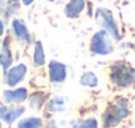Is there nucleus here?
Instances as JSON below:
<instances>
[{"label": "nucleus", "instance_id": "f257e3e1", "mask_svg": "<svg viewBox=\"0 0 135 128\" xmlns=\"http://www.w3.org/2000/svg\"><path fill=\"white\" fill-rule=\"evenodd\" d=\"M107 77L115 87L128 89L135 85V68H132L124 59H118L109 66Z\"/></svg>", "mask_w": 135, "mask_h": 128}, {"label": "nucleus", "instance_id": "20e7f679", "mask_svg": "<svg viewBox=\"0 0 135 128\" xmlns=\"http://www.w3.org/2000/svg\"><path fill=\"white\" fill-rule=\"evenodd\" d=\"M95 21L98 23V25L101 27V29H105L106 32H109L111 34V37L114 38V41H120L122 40V33L120 29L114 19V13L105 7H98L95 9Z\"/></svg>", "mask_w": 135, "mask_h": 128}, {"label": "nucleus", "instance_id": "7ed1b4c3", "mask_svg": "<svg viewBox=\"0 0 135 128\" xmlns=\"http://www.w3.org/2000/svg\"><path fill=\"white\" fill-rule=\"evenodd\" d=\"M114 38L105 29L97 30L89 41V52L93 55H110L111 53H114Z\"/></svg>", "mask_w": 135, "mask_h": 128}, {"label": "nucleus", "instance_id": "ddd939ff", "mask_svg": "<svg viewBox=\"0 0 135 128\" xmlns=\"http://www.w3.org/2000/svg\"><path fill=\"white\" fill-rule=\"evenodd\" d=\"M21 8V0H6V6L3 9V20L7 21L19 13Z\"/></svg>", "mask_w": 135, "mask_h": 128}, {"label": "nucleus", "instance_id": "dca6fc26", "mask_svg": "<svg viewBox=\"0 0 135 128\" xmlns=\"http://www.w3.org/2000/svg\"><path fill=\"white\" fill-rule=\"evenodd\" d=\"M80 83L84 87L94 89V87L98 86V77H97V74L94 71H85L80 77Z\"/></svg>", "mask_w": 135, "mask_h": 128}, {"label": "nucleus", "instance_id": "1a4fd4ad", "mask_svg": "<svg viewBox=\"0 0 135 128\" xmlns=\"http://www.w3.org/2000/svg\"><path fill=\"white\" fill-rule=\"evenodd\" d=\"M11 41L12 36L7 34L3 41H2V48H0V66H2L3 71L6 73L13 63V54L11 49Z\"/></svg>", "mask_w": 135, "mask_h": 128}, {"label": "nucleus", "instance_id": "0eeeda50", "mask_svg": "<svg viewBox=\"0 0 135 128\" xmlns=\"http://www.w3.org/2000/svg\"><path fill=\"white\" fill-rule=\"evenodd\" d=\"M27 73H28V68L25 63H19V65L11 66L4 73V82L8 87L13 89L25 79Z\"/></svg>", "mask_w": 135, "mask_h": 128}, {"label": "nucleus", "instance_id": "f03ea898", "mask_svg": "<svg viewBox=\"0 0 135 128\" xmlns=\"http://www.w3.org/2000/svg\"><path fill=\"white\" fill-rule=\"evenodd\" d=\"M130 114V104L124 96H117L109 103L102 114V124L105 128H115Z\"/></svg>", "mask_w": 135, "mask_h": 128}, {"label": "nucleus", "instance_id": "6e6552de", "mask_svg": "<svg viewBox=\"0 0 135 128\" xmlns=\"http://www.w3.org/2000/svg\"><path fill=\"white\" fill-rule=\"evenodd\" d=\"M25 112V107L20 106V104H3L0 106V120L3 123H6L7 125L13 124Z\"/></svg>", "mask_w": 135, "mask_h": 128}, {"label": "nucleus", "instance_id": "9b49d317", "mask_svg": "<svg viewBox=\"0 0 135 128\" xmlns=\"http://www.w3.org/2000/svg\"><path fill=\"white\" fill-rule=\"evenodd\" d=\"M88 6L86 0H69L64 7V15L69 20H77Z\"/></svg>", "mask_w": 135, "mask_h": 128}, {"label": "nucleus", "instance_id": "4be33fe9", "mask_svg": "<svg viewBox=\"0 0 135 128\" xmlns=\"http://www.w3.org/2000/svg\"><path fill=\"white\" fill-rule=\"evenodd\" d=\"M6 6V0H0V9H4Z\"/></svg>", "mask_w": 135, "mask_h": 128}, {"label": "nucleus", "instance_id": "aec40b11", "mask_svg": "<svg viewBox=\"0 0 135 128\" xmlns=\"http://www.w3.org/2000/svg\"><path fill=\"white\" fill-rule=\"evenodd\" d=\"M45 128H57V124H56L54 120H49L48 124L45 125Z\"/></svg>", "mask_w": 135, "mask_h": 128}, {"label": "nucleus", "instance_id": "6ab92c4d", "mask_svg": "<svg viewBox=\"0 0 135 128\" xmlns=\"http://www.w3.org/2000/svg\"><path fill=\"white\" fill-rule=\"evenodd\" d=\"M4 30H6V21L0 19V38L4 36Z\"/></svg>", "mask_w": 135, "mask_h": 128}, {"label": "nucleus", "instance_id": "f8f14e48", "mask_svg": "<svg viewBox=\"0 0 135 128\" xmlns=\"http://www.w3.org/2000/svg\"><path fill=\"white\" fill-rule=\"evenodd\" d=\"M32 61H33V65L36 68H42L46 62V57H45V50H44V46H42V42L36 40L33 42V57H32Z\"/></svg>", "mask_w": 135, "mask_h": 128}, {"label": "nucleus", "instance_id": "423d86ee", "mask_svg": "<svg viewBox=\"0 0 135 128\" xmlns=\"http://www.w3.org/2000/svg\"><path fill=\"white\" fill-rule=\"evenodd\" d=\"M48 75L53 85H61L68 77V66L64 62L57 59H50L48 63Z\"/></svg>", "mask_w": 135, "mask_h": 128}, {"label": "nucleus", "instance_id": "f3484780", "mask_svg": "<svg viewBox=\"0 0 135 128\" xmlns=\"http://www.w3.org/2000/svg\"><path fill=\"white\" fill-rule=\"evenodd\" d=\"M17 128H42V119L38 116H29L19 120Z\"/></svg>", "mask_w": 135, "mask_h": 128}, {"label": "nucleus", "instance_id": "b1692460", "mask_svg": "<svg viewBox=\"0 0 135 128\" xmlns=\"http://www.w3.org/2000/svg\"><path fill=\"white\" fill-rule=\"evenodd\" d=\"M0 128H3V125H2V121H0Z\"/></svg>", "mask_w": 135, "mask_h": 128}, {"label": "nucleus", "instance_id": "412c9836", "mask_svg": "<svg viewBox=\"0 0 135 128\" xmlns=\"http://www.w3.org/2000/svg\"><path fill=\"white\" fill-rule=\"evenodd\" d=\"M33 2H35V0H21V3H23L25 7H29V6H32V4H33Z\"/></svg>", "mask_w": 135, "mask_h": 128}, {"label": "nucleus", "instance_id": "9d476101", "mask_svg": "<svg viewBox=\"0 0 135 128\" xmlns=\"http://www.w3.org/2000/svg\"><path fill=\"white\" fill-rule=\"evenodd\" d=\"M29 96L27 87H13L11 90L3 91V100L7 104H20L25 102Z\"/></svg>", "mask_w": 135, "mask_h": 128}, {"label": "nucleus", "instance_id": "4468645a", "mask_svg": "<svg viewBox=\"0 0 135 128\" xmlns=\"http://www.w3.org/2000/svg\"><path fill=\"white\" fill-rule=\"evenodd\" d=\"M28 100H29V107L32 110L40 111L46 103V94L44 91H35L28 96Z\"/></svg>", "mask_w": 135, "mask_h": 128}, {"label": "nucleus", "instance_id": "5701e85b", "mask_svg": "<svg viewBox=\"0 0 135 128\" xmlns=\"http://www.w3.org/2000/svg\"><path fill=\"white\" fill-rule=\"evenodd\" d=\"M45 2H49V3H53V2H57V0H45Z\"/></svg>", "mask_w": 135, "mask_h": 128}, {"label": "nucleus", "instance_id": "39448f33", "mask_svg": "<svg viewBox=\"0 0 135 128\" xmlns=\"http://www.w3.org/2000/svg\"><path fill=\"white\" fill-rule=\"evenodd\" d=\"M11 29H12V34L13 37L20 42V44H25V45H31L35 42L32 33L29 32L28 27L25 25L24 20L13 17L11 21Z\"/></svg>", "mask_w": 135, "mask_h": 128}, {"label": "nucleus", "instance_id": "393cba45", "mask_svg": "<svg viewBox=\"0 0 135 128\" xmlns=\"http://www.w3.org/2000/svg\"><path fill=\"white\" fill-rule=\"evenodd\" d=\"M97 2H103V0H97Z\"/></svg>", "mask_w": 135, "mask_h": 128}, {"label": "nucleus", "instance_id": "a878e982", "mask_svg": "<svg viewBox=\"0 0 135 128\" xmlns=\"http://www.w3.org/2000/svg\"><path fill=\"white\" fill-rule=\"evenodd\" d=\"M0 48H2V41H0Z\"/></svg>", "mask_w": 135, "mask_h": 128}, {"label": "nucleus", "instance_id": "2eb2a0df", "mask_svg": "<svg viewBox=\"0 0 135 128\" xmlns=\"http://www.w3.org/2000/svg\"><path fill=\"white\" fill-rule=\"evenodd\" d=\"M45 107L48 112H61L65 110V100L62 96L54 95L45 103Z\"/></svg>", "mask_w": 135, "mask_h": 128}, {"label": "nucleus", "instance_id": "a211bd4d", "mask_svg": "<svg viewBox=\"0 0 135 128\" xmlns=\"http://www.w3.org/2000/svg\"><path fill=\"white\" fill-rule=\"evenodd\" d=\"M72 128H98V121L95 117H88L81 119L73 123Z\"/></svg>", "mask_w": 135, "mask_h": 128}]
</instances>
